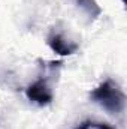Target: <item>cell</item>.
<instances>
[{"instance_id": "6da1fadb", "label": "cell", "mask_w": 127, "mask_h": 129, "mask_svg": "<svg viewBox=\"0 0 127 129\" xmlns=\"http://www.w3.org/2000/svg\"><path fill=\"white\" fill-rule=\"evenodd\" d=\"M90 99L111 114H121L126 108V95L112 80L103 81L91 90Z\"/></svg>"}, {"instance_id": "7a4b0ae2", "label": "cell", "mask_w": 127, "mask_h": 129, "mask_svg": "<svg viewBox=\"0 0 127 129\" xmlns=\"http://www.w3.org/2000/svg\"><path fill=\"white\" fill-rule=\"evenodd\" d=\"M26 96H27L29 101H32L33 104L40 105V107L51 104L52 99H54L52 90L49 89L48 83L45 80H42V78L37 80V81H34V83H32L26 89Z\"/></svg>"}, {"instance_id": "3957f363", "label": "cell", "mask_w": 127, "mask_h": 129, "mask_svg": "<svg viewBox=\"0 0 127 129\" xmlns=\"http://www.w3.org/2000/svg\"><path fill=\"white\" fill-rule=\"evenodd\" d=\"M46 44L58 56H72L78 51V44L66 39L63 33H49V36L46 38Z\"/></svg>"}, {"instance_id": "277c9868", "label": "cell", "mask_w": 127, "mask_h": 129, "mask_svg": "<svg viewBox=\"0 0 127 129\" xmlns=\"http://www.w3.org/2000/svg\"><path fill=\"white\" fill-rule=\"evenodd\" d=\"M76 3L90 20H96L102 14V9H100V6L97 5L96 0H76Z\"/></svg>"}, {"instance_id": "5b68a950", "label": "cell", "mask_w": 127, "mask_h": 129, "mask_svg": "<svg viewBox=\"0 0 127 129\" xmlns=\"http://www.w3.org/2000/svg\"><path fill=\"white\" fill-rule=\"evenodd\" d=\"M75 129H115V128L111 126L109 123L99 122V120H84L79 125H76Z\"/></svg>"}, {"instance_id": "8992f818", "label": "cell", "mask_w": 127, "mask_h": 129, "mask_svg": "<svg viewBox=\"0 0 127 129\" xmlns=\"http://www.w3.org/2000/svg\"><path fill=\"white\" fill-rule=\"evenodd\" d=\"M123 2H124V0H123Z\"/></svg>"}]
</instances>
